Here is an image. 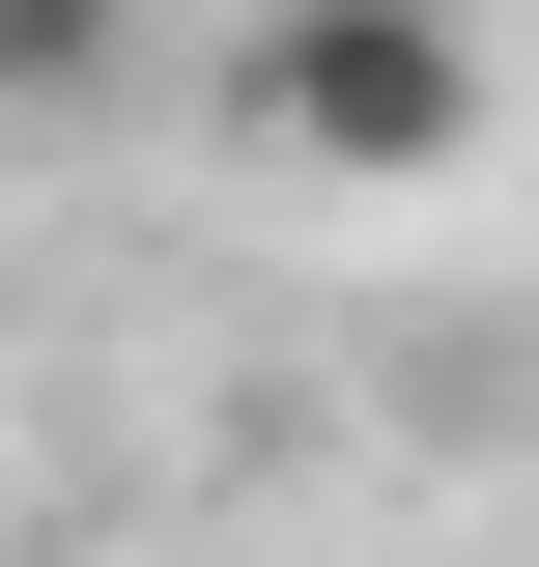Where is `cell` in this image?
I'll use <instances>...</instances> for the list:
<instances>
[{"mask_svg": "<svg viewBox=\"0 0 539 567\" xmlns=\"http://www.w3.org/2000/svg\"><path fill=\"white\" fill-rule=\"evenodd\" d=\"M227 114L284 171H340V199H426L482 142V0H284L256 58H227Z\"/></svg>", "mask_w": 539, "mask_h": 567, "instance_id": "1", "label": "cell"}, {"mask_svg": "<svg viewBox=\"0 0 539 567\" xmlns=\"http://www.w3.org/2000/svg\"><path fill=\"white\" fill-rule=\"evenodd\" d=\"M114 58H142V0H0V114H85Z\"/></svg>", "mask_w": 539, "mask_h": 567, "instance_id": "2", "label": "cell"}]
</instances>
